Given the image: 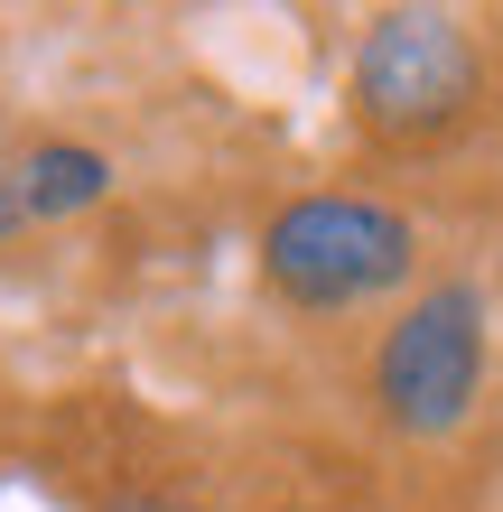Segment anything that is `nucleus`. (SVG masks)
<instances>
[{
    "label": "nucleus",
    "instance_id": "f257e3e1",
    "mask_svg": "<svg viewBox=\"0 0 503 512\" xmlns=\"http://www.w3.org/2000/svg\"><path fill=\"white\" fill-rule=\"evenodd\" d=\"M420 270V224L373 196H299L261 233V280L299 308H364Z\"/></svg>",
    "mask_w": 503,
    "mask_h": 512
},
{
    "label": "nucleus",
    "instance_id": "f03ea898",
    "mask_svg": "<svg viewBox=\"0 0 503 512\" xmlns=\"http://www.w3.org/2000/svg\"><path fill=\"white\" fill-rule=\"evenodd\" d=\"M485 391V298L466 280H438L373 354V401L401 438H457Z\"/></svg>",
    "mask_w": 503,
    "mask_h": 512
},
{
    "label": "nucleus",
    "instance_id": "7ed1b4c3",
    "mask_svg": "<svg viewBox=\"0 0 503 512\" xmlns=\"http://www.w3.org/2000/svg\"><path fill=\"white\" fill-rule=\"evenodd\" d=\"M476 84H485L476 38L448 10H382L364 28V56H354V112H364V131L429 140V131L466 122Z\"/></svg>",
    "mask_w": 503,
    "mask_h": 512
},
{
    "label": "nucleus",
    "instance_id": "20e7f679",
    "mask_svg": "<svg viewBox=\"0 0 503 512\" xmlns=\"http://www.w3.org/2000/svg\"><path fill=\"white\" fill-rule=\"evenodd\" d=\"M103 187H112V159L84 149V140H47V149L19 159V205L28 215H84Z\"/></svg>",
    "mask_w": 503,
    "mask_h": 512
},
{
    "label": "nucleus",
    "instance_id": "39448f33",
    "mask_svg": "<svg viewBox=\"0 0 503 512\" xmlns=\"http://www.w3.org/2000/svg\"><path fill=\"white\" fill-rule=\"evenodd\" d=\"M19 215H28V205H19V168H0V233H10Z\"/></svg>",
    "mask_w": 503,
    "mask_h": 512
},
{
    "label": "nucleus",
    "instance_id": "423d86ee",
    "mask_svg": "<svg viewBox=\"0 0 503 512\" xmlns=\"http://www.w3.org/2000/svg\"><path fill=\"white\" fill-rule=\"evenodd\" d=\"M103 512H205V503H159V494H131V503H103Z\"/></svg>",
    "mask_w": 503,
    "mask_h": 512
}]
</instances>
